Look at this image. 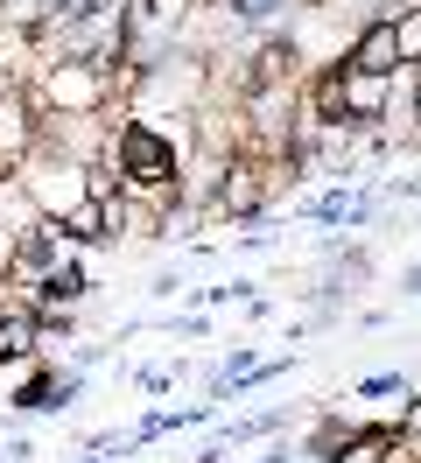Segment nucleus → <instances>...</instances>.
I'll return each mask as SVG.
<instances>
[{"mask_svg":"<svg viewBox=\"0 0 421 463\" xmlns=\"http://www.w3.org/2000/svg\"><path fill=\"white\" fill-rule=\"evenodd\" d=\"M232 7H239V14H274L281 0H232Z\"/></svg>","mask_w":421,"mask_h":463,"instance_id":"9d476101","label":"nucleus"},{"mask_svg":"<svg viewBox=\"0 0 421 463\" xmlns=\"http://www.w3.org/2000/svg\"><path fill=\"white\" fill-rule=\"evenodd\" d=\"M393 29H400V57H407V63H421V7L393 14Z\"/></svg>","mask_w":421,"mask_h":463,"instance_id":"6e6552de","label":"nucleus"},{"mask_svg":"<svg viewBox=\"0 0 421 463\" xmlns=\"http://www.w3.org/2000/svg\"><path fill=\"white\" fill-rule=\"evenodd\" d=\"M35 330H43L35 317H0V358H22V351H35Z\"/></svg>","mask_w":421,"mask_h":463,"instance_id":"0eeeda50","label":"nucleus"},{"mask_svg":"<svg viewBox=\"0 0 421 463\" xmlns=\"http://www.w3.org/2000/svg\"><path fill=\"white\" fill-rule=\"evenodd\" d=\"M407 288H421V267H407Z\"/></svg>","mask_w":421,"mask_h":463,"instance_id":"f8f14e48","label":"nucleus"},{"mask_svg":"<svg viewBox=\"0 0 421 463\" xmlns=\"http://www.w3.org/2000/svg\"><path fill=\"white\" fill-rule=\"evenodd\" d=\"M84 386L78 379H28L22 393H14V407H63V401H78Z\"/></svg>","mask_w":421,"mask_h":463,"instance_id":"20e7f679","label":"nucleus"},{"mask_svg":"<svg viewBox=\"0 0 421 463\" xmlns=\"http://www.w3.org/2000/svg\"><path fill=\"white\" fill-rule=\"evenodd\" d=\"M400 386H407V373H372L359 386V401H379V393H400Z\"/></svg>","mask_w":421,"mask_h":463,"instance_id":"1a4fd4ad","label":"nucleus"},{"mask_svg":"<svg viewBox=\"0 0 421 463\" xmlns=\"http://www.w3.org/2000/svg\"><path fill=\"white\" fill-rule=\"evenodd\" d=\"M84 288H91V281H84V267H50V274L35 281V302H78Z\"/></svg>","mask_w":421,"mask_h":463,"instance_id":"39448f33","label":"nucleus"},{"mask_svg":"<svg viewBox=\"0 0 421 463\" xmlns=\"http://www.w3.org/2000/svg\"><path fill=\"white\" fill-rule=\"evenodd\" d=\"M415 435H421V401L407 407V442H415Z\"/></svg>","mask_w":421,"mask_h":463,"instance_id":"9b49d317","label":"nucleus"},{"mask_svg":"<svg viewBox=\"0 0 421 463\" xmlns=\"http://www.w3.org/2000/svg\"><path fill=\"white\" fill-rule=\"evenodd\" d=\"M337 85H344V127H351V119H359V127L387 119V78H372V71H351V63H337Z\"/></svg>","mask_w":421,"mask_h":463,"instance_id":"7ed1b4c3","label":"nucleus"},{"mask_svg":"<svg viewBox=\"0 0 421 463\" xmlns=\"http://www.w3.org/2000/svg\"><path fill=\"white\" fill-rule=\"evenodd\" d=\"M344 63L351 71H372V78H393L400 71V29H393V14H379V22H365L359 35H351V50H344Z\"/></svg>","mask_w":421,"mask_h":463,"instance_id":"f03ea898","label":"nucleus"},{"mask_svg":"<svg viewBox=\"0 0 421 463\" xmlns=\"http://www.w3.org/2000/svg\"><path fill=\"white\" fill-rule=\"evenodd\" d=\"M387 449H393V435L372 429V435H359V442H337L323 463H387Z\"/></svg>","mask_w":421,"mask_h":463,"instance_id":"423d86ee","label":"nucleus"},{"mask_svg":"<svg viewBox=\"0 0 421 463\" xmlns=\"http://www.w3.org/2000/svg\"><path fill=\"white\" fill-rule=\"evenodd\" d=\"M176 141H168L162 127H148V119H127V127H112V169L127 175L134 190H168L176 183Z\"/></svg>","mask_w":421,"mask_h":463,"instance_id":"f257e3e1","label":"nucleus"}]
</instances>
